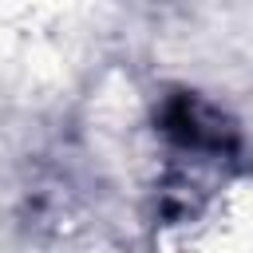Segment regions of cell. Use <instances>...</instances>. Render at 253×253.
<instances>
[{"instance_id": "obj_1", "label": "cell", "mask_w": 253, "mask_h": 253, "mask_svg": "<svg viewBox=\"0 0 253 253\" xmlns=\"http://www.w3.org/2000/svg\"><path fill=\"white\" fill-rule=\"evenodd\" d=\"M158 130L178 150L198 154V158H233L241 146L233 119L194 91H174L158 103Z\"/></svg>"}]
</instances>
